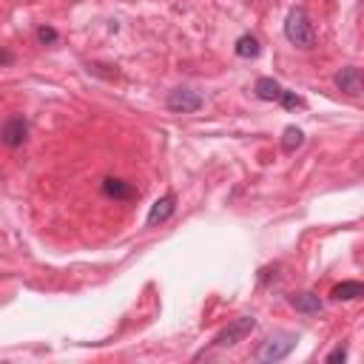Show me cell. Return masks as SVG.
<instances>
[{
    "mask_svg": "<svg viewBox=\"0 0 364 364\" xmlns=\"http://www.w3.org/2000/svg\"><path fill=\"white\" fill-rule=\"evenodd\" d=\"M173 210H176V196H173V193H165V196H159V199L151 205V210H148V216H145V225H148V228H156V225L168 222V219L173 216Z\"/></svg>",
    "mask_w": 364,
    "mask_h": 364,
    "instance_id": "6",
    "label": "cell"
},
{
    "mask_svg": "<svg viewBox=\"0 0 364 364\" xmlns=\"http://www.w3.org/2000/svg\"><path fill=\"white\" fill-rule=\"evenodd\" d=\"M282 91H284V88H282L273 77H259V80H256V85H253V94H256L259 100H264V102H273V100L279 102Z\"/></svg>",
    "mask_w": 364,
    "mask_h": 364,
    "instance_id": "10",
    "label": "cell"
},
{
    "mask_svg": "<svg viewBox=\"0 0 364 364\" xmlns=\"http://www.w3.org/2000/svg\"><path fill=\"white\" fill-rule=\"evenodd\" d=\"M330 296L336 301H353V299H361L364 296V282H341L330 290Z\"/></svg>",
    "mask_w": 364,
    "mask_h": 364,
    "instance_id": "11",
    "label": "cell"
},
{
    "mask_svg": "<svg viewBox=\"0 0 364 364\" xmlns=\"http://www.w3.org/2000/svg\"><path fill=\"white\" fill-rule=\"evenodd\" d=\"M26 136H28V122H26V117H23V114L9 117L6 125H3V142H6L9 148H17V145L26 142Z\"/></svg>",
    "mask_w": 364,
    "mask_h": 364,
    "instance_id": "7",
    "label": "cell"
},
{
    "mask_svg": "<svg viewBox=\"0 0 364 364\" xmlns=\"http://www.w3.org/2000/svg\"><path fill=\"white\" fill-rule=\"evenodd\" d=\"M344 358H347V347H344V344H338L336 350H330V353H327V358H324V361H327V364H336V361H344Z\"/></svg>",
    "mask_w": 364,
    "mask_h": 364,
    "instance_id": "16",
    "label": "cell"
},
{
    "mask_svg": "<svg viewBox=\"0 0 364 364\" xmlns=\"http://www.w3.org/2000/svg\"><path fill=\"white\" fill-rule=\"evenodd\" d=\"M333 85L341 91V94H350V97H358L364 91V71L355 68V65H347L341 71H336L333 77Z\"/></svg>",
    "mask_w": 364,
    "mask_h": 364,
    "instance_id": "5",
    "label": "cell"
},
{
    "mask_svg": "<svg viewBox=\"0 0 364 364\" xmlns=\"http://www.w3.org/2000/svg\"><path fill=\"white\" fill-rule=\"evenodd\" d=\"M287 304L293 307V310H299V313H307V316H313V313H321V299L316 296V293H310V290H304V293H290L287 296Z\"/></svg>",
    "mask_w": 364,
    "mask_h": 364,
    "instance_id": "8",
    "label": "cell"
},
{
    "mask_svg": "<svg viewBox=\"0 0 364 364\" xmlns=\"http://www.w3.org/2000/svg\"><path fill=\"white\" fill-rule=\"evenodd\" d=\"M102 193L105 196H114V199H134L136 196V191L125 179H117V176H105L102 179Z\"/></svg>",
    "mask_w": 364,
    "mask_h": 364,
    "instance_id": "9",
    "label": "cell"
},
{
    "mask_svg": "<svg viewBox=\"0 0 364 364\" xmlns=\"http://www.w3.org/2000/svg\"><path fill=\"white\" fill-rule=\"evenodd\" d=\"M279 102H282V108H287V111H293V108H304V100L296 94V91H282V97H279Z\"/></svg>",
    "mask_w": 364,
    "mask_h": 364,
    "instance_id": "14",
    "label": "cell"
},
{
    "mask_svg": "<svg viewBox=\"0 0 364 364\" xmlns=\"http://www.w3.org/2000/svg\"><path fill=\"white\" fill-rule=\"evenodd\" d=\"M299 344V333H273L262 341V347L256 350V361H282L293 353V347Z\"/></svg>",
    "mask_w": 364,
    "mask_h": 364,
    "instance_id": "1",
    "label": "cell"
},
{
    "mask_svg": "<svg viewBox=\"0 0 364 364\" xmlns=\"http://www.w3.org/2000/svg\"><path fill=\"white\" fill-rule=\"evenodd\" d=\"M37 40H40L43 46H51V43H57V31H54L51 26H40V28H37Z\"/></svg>",
    "mask_w": 364,
    "mask_h": 364,
    "instance_id": "15",
    "label": "cell"
},
{
    "mask_svg": "<svg viewBox=\"0 0 364 364\" xmlns=\"http://www.w3.org/2000/svg\"><path fill=\"white\" fill-rule=\"evenodd\" d=\"M301 142H304V131L296 128V125H287L284 134H282V151L284 154H293L296 148H301Z\"/></svg>",
    "mask_w": 364,
    "mask_h": 364,
    "instance_id": "13",
    "label": "cell"
},
{
    "mask_svg": "<svg viewBox=\"0 0 364 364\" xmlns=\"http://www.w3.org/2000/svg\"><path fill=\"white\" fill-rule=\"evenodd\" d=\"M284 37H287L293 46H299V48L313 46V26H310L304 9L296 6V9L287 11V20H284Z\"/></svg>",
    "mask_w": 364,
    "mask_h": 364,
    "instance_id": "2",
    "label": "cell"
},
{
    "mask_svg": "<svg viewBox=\"0 0 364 364\" xmlns=\"http://www.w3.org/2000/svg\"><path fill=\"white\" fill-rule=\"evenodd\" d=\"M256 330V316H239L233 321H228L216 336H213V347H230L236 341H242L247 333Z\"/></svg>",
    "mask_w": 364,
    "mask_h": 364,
    "instance_id": "3",
    "label": "cell"
},
{
    "mask_svg": "<svg viewBox=\"0 0 364 364\" xmlns=\"http://www.w3.org/2000/svg\"><path fill=\"white\" fill-rule=\"evenodd\" d=\"M168 108L176 111V114H193L202 108V94L188 88V85H179L168 94Z\"/></svg>",
    "mask_w": 364,
    "mask_h": 364,
    "instance_id": "4",
    "label": "cell"
},
{
    "mask_svg": "<svg viewBox=\"0 0 364 364\" xmlns=\"http://www.w3.org/2000/svg\"><path fill=\"white\" fill-rule=\"evenodd\" d=\"M233 51H236V57H242V60H253V57L262 54V46H259V40H256L253 34H242V37L236 40Z\"/></svg>",
    "mask_w": 364,
    "mask_h": 364,
    "instance_id": "12",
    "label": "cell"
}]
</instances>
